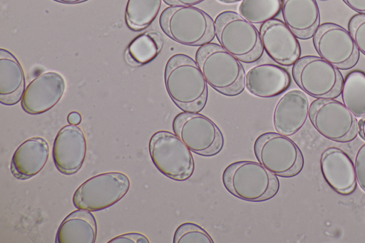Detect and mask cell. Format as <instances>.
Returning <instances> with one entry per match:
<instances>
[{
	"mask_svg": "<svg viewBox=\"0 0 365 243\" xmlns=\"http://www.w3.org/2000/svg\"><path fill=\"white\" fill-rule=\"evenodd\" d=\"M320 167L328 185L341 195H349L356 186L354 163L341 149L330 147L325 149L320 157Z\"/></svg>",
	"mask_w": 365,
	"mask_h": 243,
	"instance_id": "obj_17",
	"label": "cell"
},
{
	"mask_svg": "<svg viewBox=\"0 0 365 243\" xmlns=\"http://www.w3.org/2000/svg\"><path fill=\"white\" fill-rule=\"evenodd\" d=\"M65 81L57 72L48 71L36 77L26 88L22 108L29 114L38 115L53 108L62 98Z\"/></svg>",
	"mask_w": 365,
	"mask_h": 243,
	"instance_id": "obj_14",
	"label": "cell"
},
{
	"mask_svg": "<svg viewBox=\"0 0 365 243\" xmlns=\"http://www.w3.org/2000/svg\"><path fill=\"white\" fill-rule=\"evenodd\" d=\"M309 118L316 130L330 140L348 143L357 135L356 117L334 98L314 100L309 105Z\"/></svg>",
	"mask_w": 365,
	"mask_h": 243,
	"instance_id": "obj_9",
	"label": "cell"
},
{
	"mask_svg": "<svg viewBox=\"0 0 365 243\" xmlns=\"http://www.w3.org/2000/svg\"><path fill=\"white\" fill-rule=\"evenodd\" d=\"M48 156L49 145L44 138H29L15 150L11 161V172L17 179L31 178L43 168Z\"/></svg>",
	"mask_w": 365,
	"mask_h": 243,
	"instance_id": "obj_20",
	"label": "cell"
},
{
	"mask_svg": "<svg viewBox=\"0 0 365 243\" xmlns=\"http://www.w3.org/2000/svg\"><path fill=\"white\" fill-rule=\"evenodd\" d=\"M225 188L235 197L248 202H263L274 197L279 190L276 175L262 164L240 160L227 165L222 173Z\"/></svg>",
	"mask_w": 365,
	"mask_h": 243,
	"instance_id": "obj_3",
	"label": "cell"
},
{
	"mask_svg": "<svg viewBox=\"0 0 365 243\" xmlns=\"http://www.w3.org/2000/svg\"><path fill=\"white\" fill-rule=\"evenodd\" d=\"M309 103L304 91L293 89L278 100L273 112L272 122L277 131L292 136L304 125L309 116Z\"/></svg>",
	"mask_w": 365,
	"mask_h": 243,
	"instance_id": "obj_16",
	"label": "cell"
},
{
	"mask_svg": "<svg viewBox=\"0 0 365 243\" xmlns=\"http://www.w3.org/2000/svg\"><path fill=\"white\" fill-rule=\"evenodd\" d=\"M319 56L339 70H349L358 63L359 51L349 31L334 23H324L313 36Z\"/></svg>",
	"mask_w": 365,
	"mask_h": 243,
	"instance_id": "obj_12",
	"label": "cell"
},
{
	"mask_svg": "<svg viewBox=\"0 0 365 243\" xmlns=\"http://www.w3.org/2000/svg\"><path fill=\"white\" fill-rule=\"evenodd\" d=\"M168 6H191L200 4L205 0H163Z\"/></svg>",
	"mask_w": 365,
	"mask_h": 243,
	"instance_id": "obj_32",
	"label": "cell"
},
{
	"mask_svg": "<svg viewBox=\"0 0 365 243\" xmlns=\"http://www.w3.org/2000/svg\"><path fill=\"white\" fill-rule=\"evenodd\" d=\"M130 188V180L122 172H109L83 182L73 195L77 209L91 212L106 209L121 200Z\"/></svg>",
	"mask_w": 365,
	"mask_h": 243,
	"instance_id": "obj_11",
	"label": "cell"
},
{
	"mask_svg": "<svg viewBox=\"0 0 365 243\" xmlns=\"http://www.w3.org/2000/svg\"><path fill=\"white\" fill-rule=\"evenodd\" d=\"M217 1L221 3H224V4H235V3L241 2L243 0H217Z\"/></svg>",
	"mask_w": 365,
	"mask_h": 243,
	"instance_id": "obj_36",
	"label": "cell"
},
{
	"mask_svg": "<svg viewBox=\"0 0 365 243\" xmlns=\"http://www.w3.org/2000/svg\"><path fill=\"white\" fill-rule=\"evenodd\" d=\"M348 31L359 51L365 56V15H354L349 21Z\"/></svg>",
	"mask_w": 365,
	"mask_h": 243,
	"instance_id": "obj_28",
	"label": "cell"
},
{
	"mask_svg": "<svg viewBox=\"0 0 365 243\" xmlns=\"http://www.w3.org/2000/svg\"><path fill=\"white\" fill-rule=\"evenodd\" d=\"M164 81L173 102L184 112L199 113L207 100V83L193 58L176 53L167 61Z\"/></svg>",
	"mask_w": 365,
	"mask_h": 243,
	"instance_id": "obj_1",
	"label": "cell"
},
{
	"mask_svg": "<svg viewBox=\"0 0 365 243\" xmlns=\"http://www.w3.org/2000/svg\"><path fill=\"white\" fill-rule=\"evenodd\" d=\"M173 243H213L210 235L200 225L185 222L178 227L173 236Z\"/></svg>",
	"mask_w": 365,
	"mask_h": 243,
	"instance_id": "obj_27",
	"label": "cell"
},
{
	"mask_svg": "<svg viewBox=\"0 0 365 243\" xmlns=\"http://www.w3.org/2000/svg\"><path fill=\"white\" fill-rule=\"evenodd\" d=\"M259 36L263 49L277 63L289 66L300 58L297 38L284 21L274 18L264 22L260 26Z\"/></svg>",
	"mask_w": 365,
	"mask_h": 243,
	"instance_id": "obj_13",
	"label": "cell"
},
{
	"mask_svg": "<svg viewBox=\"0 0 365 243\" xmlns=\"http://www.w3.org/2000/svg\"><path fill=\"white\" fill-rule=\"evenodd\" d=\"M86 153V140L77 125H67L57 133L53 145V159L59 172L70 175L82 167Z\"/></svg>",
	"mask_w": 365,
	"mask_h": 243,
	"instance_id": "obj_15",
	"label": "cell"
},
{
	"mask_svg": "<svg viewBox=\"0 0 365 243\" xmlns=\"http://www.w3.org/2000/svg\"><path fill=\"white\" fill-rule=\"evenodd\" d=\"M291 78L282 67L272 63H262L251 68L245 76V87L253 95L269 98L275 97L289 86Z\"/></svg>",
	"mask_w": 365,
	"mask_h": 243,
	"instance_id": "obj_18",
	"label": "cell"
},
{
	"mask_svg": "<svg viewBox=\"0 0 365 243\" xmlns=\"http://www.w3.org/2000/svg\"><path fill=\"white\" fill-rule=\"evenodd\" d=\"M67 120L69 124L77 125L81 121V116L79 113L73 111L68 114Z\"/></svg>",
	"mask_w": 365,
	"mask_h": 243,
	"instance_id": "obj_33",
	"label": "cell"
},
{
	"mask_svg": "<svg viewBox=\"0 0 365 243\" xmlns=\"http://www.w3.org/2000/svg\"><path fill=\"white\" fill-rule=\"evenodd\" d=\"M195 61L207 83L218 93L236 96L244 91L246 74L240 61L220 44L200 46Z\"/></svg>",
	"mask_w": 365,
	"mask_h": 243,
	"instance_id": "obj_2",
	"label": "cell"
},
{
	"mask_svg": "<svg viewBox=\"0 0 365 243\" xmlns=\"http://www.w3.org/2000/svg\"><path fill=\"white\" fill-rule=\"evenodd\" d=\"M292 74L299 88L316 99L336 98L341 94L344 78L339 69L320 56L299 58Z\"/></svg>",
	"mask_w": 365,
	"mask_h": 243,
	"instance_id": "obj_7",
	"label": "cell"
},
{
	"mask_svg": "<svg viewBox=\"0 0 365 243\" xmlns=\"http://www.w3.org/2000/svg\"><path fill=\"white\" fill-rule=\"evenodd\" d=\"M341 95L343 103L356 118L365 116V73L359 70L349 72L344 80Z\"/></svg>",
	"mask_w": 365,
	"mask_h": 243,
	"instance_id": "obj_24",
	"label": "cell"
},
{
	"mask_svg": "<svg viewBox=\"0 0 365 243\" xmlns=\"http://www.w3.org/2000/svg\"><path fill=\"white\" fill-rule=\"evenodd\" d=\"M109 243H149L148 238L140 233L130 232L117 236Z\"/></svg>",
	"mask_w": 365,
	"mask_h": 243,
	"instance_id": "obj_30",
	"label": "cell"
},
{
	"mask_svg": "<svg viewBox=\"0 0 365 243\" xmlns=\"http://www.w3.org/2000/svg\"><path fill=\"white\" fill-rule=\"evenodd\" d=\"M164 45L163 35L157 31H148L136 36L125 53L126 62L132 66H140L153 61Z\"/></svg>",
	"mask_w": 365,
	"mask_h": 243,
	"instance_id": "obj_23",
	"label": "cell"
},
{
	"mask_svg": "<svg viewBox=\"0 0 365 243\" xmlns=\"http://www.w3.org/2000/svg\"><path fill=\"white\" fill-rule=\"evenodd\" d=\"M281 11L284 24L297 38L313 37L320 23L316 0H282Z\"/></svg>",
	"mask_w": 365,
	"mask_h": 243,
	"instance_id": "obj_19",
	"label": "cell"
},
{
	"mask_svg": "<svg viewBox=\"0 0 365 243\" xmlns=\"http://www.w3.org/2000/svg\"><path fill=\"white\" fill-rule=\"evenodd\" d=\"M54 1L64 4H81L85 1H87L88 0H53Z\"/></svg>",
	"mask_w": 365,
	"mask_h": 243,
	"instance_id": "obj_35",
	"label": "cell"
},
{
	"mask_svg": "<svg viewBox=\"0 0 365 243\" xmlns=\"http://www.w3.org/2000/svg\"><path fill=\"white\" fill-rule=\"evenodd\" d=\"M163 0H128L125 20L128 27L135 31L148 28L156 19Z\"/></svg>",
	"mask_w": 365,
	"mask_h": 243,
	"instance_id": "obj_25",
	"label": "cell"
},
{
	"mask_svg": "<svg viewBox=\"0 0 365 243\" xmlns=\"http://www.w3.org/2000/svg\"><path fill=\"white\" fill-rule=\"evenodd\" d=\"M25 77L17 58L0 48V102L6 105L19 103L25 91Z\"/></svg>",
	"mask_w": 365,
	"mask_h": 243,
	"instance_id": "obj_21",
	"label": "cell"
},
{
	"mask_svg": "<svg viewBox=\"0 0 365 243\" xmlns=\"http://www.w3.org/2000/svg\"><path fill=\"white\" fill-rule=\"evenodd\" d=\"M159 24L165 35L185 46H201L215 37L212 17L194 6H169L161 13Z\"/></svg>",
	"mask_w": 365,
	"mask_h": 243,
	"instance_id": "obj_4",
	"label": "cell"
},
{
	"mask_svg": "<svg viewBox=\"0 0 365 243\" xmlns=\"http://www.w3.org/2000/svg\"><path fill=\"white\" fill-rule=\"evenodd\" d=\"M97 234L96 219L91 211L78 209L62 221L56 233L58 243H94Z\"/></svg>",
	"mask_w": 365,
	"mask_h": 243,
	"instance_id": "obj_22",
	"label": "cell"
},
{
	"mask_svg": "<svg viewBox=\"0 0 365 243\" xmlns=\"http://www.w3.org/2000/svg\"><path fill=\"white\" fill-rule=\"evenodd\" d=\"M174 133L194 153L213 156L223 148L224 138L217 125L198 113L182 112L173 121Z\"/></svg>",
	"mask_w": 365,
	"mask_h": 243,
	"instance_id": "obj_10",
	"label": "cell"
},
{
	"mask_svg": "<svg viewBox=\"0 0 365 243\" xmlns=\"http://www.w3.org/2000/svg\"><path fill=\"white\" fill-rule=\"evenodd\" d=\"M358 133L360 137L365 140V116L361 118L358 122Z\"/></svg>",
	"mask_w": 365,
	"mask_h": 243,
	"instance_id": "obj_34",
	"label": "cell"
},
{
	"mask_svg": "<svg viewBox=\"0 0 365 243\" xmlns=\"http://www.w3.org/2000/svg\"><path fill=\"white\" fill-rule=\"evenodd\" d=\"M254 153L258 162L278 177H292L304 166V157L298 145L287 136L267 132L254 143Z\"/></svg>",
	"mask_w": 365,
	"mask_h": 243,
	"instance_id": "obj_6",
	"label": "cell"
},
{
	"mask_svg": "<svg viewBox=\"0 0 365 243\" xmlns=\"http://www.w3.org/2000/svg\"><path fill=\"white\" fill-rule=\"evenodd\" d=\"M215 36L220 45L240 62L252 63L263 54L259 32L239 13L225 11L214 20Z\"/></svg>",
	"mask_w": 365,
	"mask_h": 243,
	"instance_id": "obj_5",
	"label": "cell"
},
{
	"mask_svg": "<svg viewBox=\"0 0 365 243\" xmlns=\"http://www.w3.org/2000/svg\"><path fill=\"white\" fill-rule=\"evenodd\" d=\"M353 11L365 15V0H342Z\"/></svg>",
	"mask_w": 365,
	"mask_h": 243,
	"instance_id": "obj_31",
	"label": "cell"
},
{
	"mask_svg": "<svg viewBox=\"0 0 365 243\" xmlns=\"http://www.w3.org/2000/svg\"><path fill=\"white\" fill-rule=\"evenodd\" d=\"M282 0H243L238 13L252 24H262L280 11Z\"/></svg>",
	"mask_w": 365,
	"mask_h": 243,
	"instance_id": "obj_26",
	"label": "cell"
},
{
	"mask_svg": "<svg viewBox=\"0 0 365 243\" xmlns=\"http://www.w3.org/2000/svg\"><path fill=\"white\" fill-rule=\"evenodd\" d=\"M354 169L360 188L365 192V143L357 150L355 157Z\"/></svg>",
	"mask_w": 365,
	"mask_h": 243,
	"instance_id": "obj_29",
	"label": "cell"
},
{
	"mask_svg": "<svg viewBox=\"0 0 365 243\" xmlns=\"http://www.w3.org/2000/svg\"><path fill=\"white\" fill-rule=\"evenodd\" d=\"M148 148L153 163L165 176L185 181L192 175L195 162L191 150L175 133L155 132L150 139Z\"/></svg>",
	"mask_w": 365,
	"mask_h": 243,
	"instance_id": "obj_8",
	"label": "cell"
}]
</instances>
